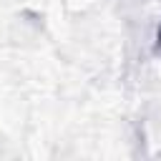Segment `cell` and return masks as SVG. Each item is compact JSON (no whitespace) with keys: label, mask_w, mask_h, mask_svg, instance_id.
I'll use <instances>...</instances> for the list:
<instances>
[{"label":"cell","mask_w":161,"mask_h":161,"mask_svg":"<svg viewBox=\"0 0 161 161\" xmlns=\"http://www.w3.org/2000/svg\"><path fill=\"white\" fill-rule=\"evenodd\" d=\"M156 50L161 53V28H158V33H156Z\"/></svg>","instance_id":"1"}]
</instances>
